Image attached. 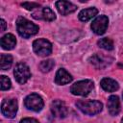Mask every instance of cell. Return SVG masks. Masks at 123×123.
Masks as SVG:
<instances>
[{
  "mask_svg": "<svg viewBox=\"0 0 123 123\" xmlns=\"http://www.w3.org/2000/svg\"><path fill=\"white\" fill-rule=\"evenodd\" d=\"M16 29H17L18 34L25 38L35 36L38 32L37 25H36L35 23H33L30 20H28L24 17H21V16L18 17L16 20Z\"/></svg>",
  "mask_w": 123,
  "mask_h": 123,
  "instance_id": "6da1fadb",
  "label": "cell"
},
{
  "mask_svg": "<svg viewBox=\"0 0 123 123\" xmlns=\"http://www.w3.org/2000/svg\"><path fill=\"white\" fill-rule=\"evenodd\" d=\"M77 108L87 115H94L99 113L103 109V104L97 100H79L76 103Z\"/></svg>",
  "mask_w": 123,
  "mask_h": 123,
  "instance_id": "7a4b0ae2",
  "label": "cell"
},
{
  "mask_svg": "<svg viewBox=\"0 0 123 123\" xmlns=\"http://www.w3.org/2000/svg\"><path fill=\"white\" fill-rule=\"evenodd\" d=\"M93 82L91 80H82L73 84L70 87V91L74 95L86 96L93 89Z\"/></svg>",
  "mask_w": 123,
  "mask_h": 123,
  "instance_id": "3957f363",
  "label": "cell"
},
{
  "mask_svg": "<svg viewBox=\"0 0 123 123\" xmlns=\"http://www.w3.org/2000/svg\"><path fill=\"white\" fill-rule=\"evenodd\" d=\"M33 49L37 55L40 57H46L52 52V44L45 38H38L33 42Z\"/></svg>",
  "mask_w": 123,
  "mask_h": 123,
  "instance_id": "277c9868",
  "label": "cell"
},
{
  "mask_svg": "<svg viewBox=\"0 0 123 123\" xmlns=\"http://www.w3.org/2000/svg\"><path fill=\"white\" fill-rule=\"evenodd\" d=\"M13 75L17 83L19 84H25L29 78L31 77V72L29 69V66L24 62H18L13 70Z\"/></svg>",
  "mask_w": 123,
  "mask_h": 123,
  "instance_id": "5b68a950",
  "label": "cell"
},
{
  "mask_svg": "<svg viewBox=\"0 0 123 123\" xmlns=\"http://www.w3.org/2000/svg\"><path fill=\"white\" fill-rule=\"evenodd\" d=\"M24 105L28 110H31L34 111H39L42 110L44 103H43L42 98L38 94L31 93L25 98Z\"/></svg>",
  "mask_w": 123,
  "mask_h": 123,
  "instance_id": "8992f818",
  "label": "cell"
},
{
  "mask_svg": "<svg viewBox=\"0 0 123 123\" xmlns=\"http://www.w3.org/2000/svg\"><path fill=\"white\" fill-rule=\"evenodd\" d=\"M17 101L16 99H5L1 104V111L8 118H13L17 112Z\"/></svg>",
  "mask_w": 123,
  "mask_h": 123,
  "instance_id": "52a82bcc",
  "label": "cell"
},
{
  "mask_svg": "<svg viewBox=\"0 0 123 123\" xmlns=\"http://www.w3.org/2000/svg\"><path fill=\"white\" fill-rule=\"evenodd\" d=\"M109 25V18L106 15H98L91 23V30L96 35H103Z\"/></svg>",
  "mask_w": 123,
  "mask_h": 123,
  "instance_id": "ba28073f",
  "label": "cell"
},
{
  "mask_svg": "<svg viewBox=\"0 0 123 123\" xmlns=\"http://www.w3.org/2000/svg\"><path fill=\"white\" fill-rule=\"evenodd\" d=\"M89 62L92 65H94L98 69H103L110 65L112 62V58L109 56H105L103 54H94L93 56L90 57Z\"/></svg>",
  "mask_w": 123,
  "mask_h": 123,
  "instance_id": "9c48e42d",
  "label": "cell"
},
{
  "mask_svg": "<svg viewBox=\"0 0 123 123\" xmlns=\"http://www.w3.org/2000/svg\"><path fill=\"white\" fill-rule=\"evenodd\" d=\"M51 111L53 115L58 118H63L68 113L67 107L62 100H54L51 103Z\"/></svg>",
  "mask_w": 123,
  "mask_h": 123,
  "instance_id": "30bf717a",
  "label": "cell"
},
{
  "mask_svg": "<svg viewBox=\"0 0 123 123\" xmlns=\"http://www.w3.org/2000/svg\"><path fill=\"white\" fill-rule=\"evenodd\" d=\"M32 15L36 19H43L46 21H53L56 19L55 12L49 7H44V8L38 9L37 12H33Z\"/></svg>",
  "mask_w": 123,
  "mask_h": 123,
  "instance_id": "8fae6325",
  "label": "cell"
},
{
  "mask_svg": "<svg viewBox=\"0 0 123 123\" xmlns=\"http://www.w3.org/2000/svg\"><path fill=\"white\" fill-rule=\"evenodd\" d=\"M56 7L62 15H67L77 10V6L67 1H57Z\"/></svg>",
  "mask_w": 123,
  "mask_h": 123,
  "instance_id": "7c38bea8",
  "label": "cell"
},
{
  "mask_svg": "<svg viewBox=\"0 0 123 123\" xmlns=\"http://www.w3.org/2000/svg\"><path fill=\"white\" fill-rule=\"evenodd\" d=\"M72 79H73V77H72L65 69L60 68V69L57 71V73H56L55 82H56V84L62 86V85H66V84L70 83V82L72 81Z\"/></svg>",
  "mask_w": 123,
  "mask_h": 123,
  "instance_id": "4fadbf2b",
  "label": "cell"
},
{
  "mask_svg": "<svg viewBox=\"0 0 123 123\" xmlns=\"http://www.w3.org/2000/svg\"><path fill=\"white\" fill-rule=\"evenodd\" d=\"M108 110L111 115H116L120 111V101L116 95H111L109 97Z\"/></svg>",
  "mask_w": 123,
  "mask_h": 123,
  "instance_id": "5bb4252c",
  "label": "cell"
},
{
  "mask_svg": "<svg viewBox=\"0 0 123 123\" xmlns=\"http://www.w3.org/2000/svg\"><path fill=\"white\" fill-rule=\"evenodd\" d=\"M16 44L15 37L12 34H7L1 38V46L5 50H12Z\"/></svg>",
  "mask_w": 123,
  "mask_h": 123,
  "instance_id": "9a60e30c",
  "label": "cell"
},
{
  "mask_svg": "<svg viewBox=\"0 0 123 123\" xmlns=\"http://www.w3.org/2000/svg\"><path fill=\"white\" fill-rule=\"evenodd\" d=\"M100 85L102 86V88L108 92H113L115 90L118 89L119 86H118V83L113 80V79H111V78H104L101 80L100 82Z\"/></svg>",
  "mask_w": 123,
  "mask_h": 123,
  "instance_id": "2e32d148",
  "label": "cell"
},
{
  "mask_svg": "<svg viewBox=\"0 0 123 123\" xmlns=\"http://www.w3.org/2000/svg\"><path fill=\"white\" fill-rule=\"evenodd\" d=\"M98 13V10L96 8H88V9H85L82 10L79 12V19L83 22H86L89 19H91L92 17H94L96 14Z\"/></svg>",
  "mask_w": 123,
  "mask_h": 123,
  "instance_id": "e0dca14e",
  "label": "cell"
},
{
  "mask_svg": "<svg viewBox=\"0 0 123 123\" xmlns=\"http://www.w3.org/2000/svg\"><path fill=\"white\" fill-rule=\"evenodd\" d=\"M12 64V57L10 54H2L0 58V67L2 70L9 69Z\"/></svg>",
  "mask_w": 123,
  "mask_h": 123,
  "instance_id": "ac0fdd59",
  "label": "cell"
},
{
  "mask_svg": "<svg viewBox=\"0 0 123 123\" xmlns=\"http://www.w3.org/2000/svg\"><path fill=\"white\" fill-rule=\"evenodd\" d=\"M55 65V62L51 59L49 60H45V61H42L40 63H39V69L41 72L43 73H47L49 71H51L53 69Z\"/></svg>",
  "mask_w": 123,
  "mask_h": 123,
  "instance_id": "d6986e66",
  "label": "cell"
},
{
  "mask_svg": "<svg viewBox=\"0 0 123 123\" xmlns=\"http://www.w3.org/2000/svg\"><path fill=\"white\" fill-rule=\"evenodd\" d=\"M98 45L108 51H111L113 49V41L109 37H103L98 40Z\"/></svg>",
  "mask_w": 123,
  "mask_h": 123,
  "instance_id": "ffe728a7",
  "label": "cell"
},
{
  "mask_svg": "<svg viewBox=\"0 0 123 123\" xmlns=\"http://www.w3.org/2000/svg\"><path fill=\"white\" fill-rule=\"evenodd\" d=\"M0 83H1V85H0L1 90H7V89L11 88V86H12L11 80H10L7 76L2 75V76L0 77Z\"/></svg>",
  "mask_w": 123,
  "mask_h": 123,
  "instance_id": "44dd1931",
  "label": "cell"
},
{
  "mask_svg": "<svg viewBox=\"0 0 123 123\" xmlns=\"http://www.w3.org/2000/svg\"><path fill=\"white\" fill-rule=\"evenodd\" d=\"M23 8H25L26 10H34V9H37L39 7V4L38 3H34V2H24L21 4Z\"/></svg>",
  "mask_w": 123,
  "mask_h": 123,
  "instance_id": "7402d4cb",
  "label": "cell"
},
{
  "mask_svg": "<svg viewBox=\"0 0 123 123\" xmlns=\"http://www.w3.org/2000/svg\"><path fill=\"white\" fill-rule=\"evenodd\" d=\"M19 123H38V121L35 118H23L22 120H20Z\"/></svg>",
  "mask_w": 123,
  "mask_h": 123,
  "instance_id": "603a6c76",
  "label": "cell"
},
{
  "mask_svg": "<svg viewBox=\"0 0 123 123\" xmlns=\"http://www.w3.org/2000/svg\"><path fill=\"white\" fill-rule=\"evenodd\" d=\"M0 24H1V32H4L5 31V29H6V21L4 20V19H1L0 20Z\"/></svg>",
  "mask_w": 123,
  "mask_h": 123,
  "instance_id": "cb8c5ba5",
  "label": "cell"
},
{
  "mask_svg": "<svg viewBox=\"0 0 123 123\" xmlns=\"http://www.w3.org/2000/svg\"><path fill=\"white\" fill-rule=\"evenodd\" d=\"M121 123H123V118H122V119H121Z\"/></svg>",
  "mask_w": 123,
  "mask_h": 123,
  "instance_id": "d4e9b609",
  "label": "cell"
},
{
  "mask_svg": "<svg viewBox=\"0 0 123 123\" xmlns=\"http://www.w3.org/2000/svg\"><path fill=\"white\" fill-rule=\"evenodd\" d=\"M122 97H123V94H122Z\"/></svg>",
  "mask_w": 123,
  "mask_h": 123,
  "instance_id": "484cf974",
  "label": "cell"
}]
</instances>
